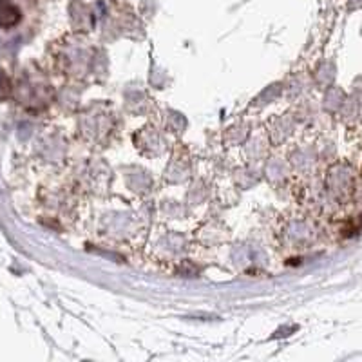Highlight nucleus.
Wrapping results in <instances>:
<instances>
[{"label":"nucleus","mask_w":362,"mask_h":362,"mask_svg":"<svg viewBox=\"0 0 362 362\" xmlns=\"http://www.w3.org/2000/svg\"><path fill=\"white\" fill-rule=\"evenodd\" d=\"M18 21H21V11L13 4H9L8 0H0V25L11 28Z\"/></svg>","instance_id":"nucleus-1"}]
</instances>
